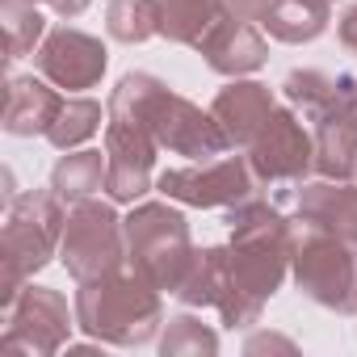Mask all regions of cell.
<instances>
[{
	"label": "cell",
	"instance_id": "24",
	"mask_svg": "<svg viewBox=\"0 0 357 357\" xmlns=\"http://www.w3.org/2000/svg\"><path fill=\"white\" fill-rule=\"evenodd\" d=\"M160 353L164 357H202V353L211 357V353H219V332L190 311L168 315L164 332H160Z\"/></svg>",
	"mask_w": 357,
	"mask_h": 357
},
{
	"label": "cell",
	"instance_id": "28",
	"mask_svg": "<svg viewBox=\"0 0 357 357\" xmlns=\"http://www.w3.org/2000/svg\"><path fill=\"white\" fill-rule=\"evenodd\" d=\"M34 5H47L55 17H80L89 9V0H34Z\"/></svg>",
	"mask_w": 357,
	"mask_h": 357
},
{
	"label": "cell",
	"instance_id": "6",
	"mask_svg": "<svg viewBox=\"0 0 357 357\" xmlns=\"http://www.w3.org/2000/svg\"><path fill=\"white\" fill-rule=\"evenodd\" d=\"M59 261L76 286L126 269V223L118 219V211L97 198L72 202L59 240Z\"/></svg>",
	"mask_w": 357,
	"mask_h": 357
},
{
	"label": "cell",
	"instance_id": "27",
	"mask_svg": "<svg viewBox=\"0 0 357 357\" xmlns=\"http://www.w3.org/2000/svg\"><path fill=\"white\" fill-rule=\"evenodd\" d=\"M227 5H231V13H236V17H244V22H257V26H261V17L273 9V0H227Z\"/></svg>",
	"mask_w": 357,
	"mask_h": 357
},
{
	"label": "cell",
	"instance_id": "19",
	"mask_svg": "<svg viewBox=\"0 0 357 357\" xmlns=\"http://www.w3.org/2000/svg\"><path fill=\"white\" fill-rule=\"evenodd\" d=\"M105 168H109V155L105 151H63L51 168V190L72 206V202H84L93 198L97 190H105Z\"/></svg>",
	"mask_w": 357,
	"mask_h": 357
},
{
	"label": "cell",
	"instance_id": "11",
	"mask_svg": "<svg viewBox=\"0 0 357 357\" xmlns=\"http://www.w3.org/2000/svg\"><path fill=\"white\" fill-rule=\"evenodd\" d=\"M176 298L185 307H215L223 328H252L261 324V311L248 307L236 290V278H231V248L223 244H206L194 252V265L185 273V282L176 286Z\"/></svg>",
	"mask_w": 357,
	"mask_h": 357
},
{
	"label": "cell",
	"instance_id": "2",
	"mask_svg": "<svg viewBox=\"0 0 357 357\" xmlns=\"http://www.w3.org/2000/svg\"><path fill=\"white\" fill-rule=\"evenodd\" d=\"M160 294L164 290H155L130 265L118 269V273L80 282V290H76V328L97 344L143 349L164 328Z\"/></svg>",
	"mask_w": 357,
	"mask_h": 357
},
{
	"label": "cell",
	"instance_id": "3",
	"mask_svg": "<svg viewBox=\"0 0 357 357\" xmlns=\"http://www.w3.org/2000/svg\"><path fill=\"white\" fill-rule=\"evenodd\" d=\"M68 202L55 190H26L9 202V219L0 231V315H5L22 290L59 257Z\"/></svg>",
	"mask_w": 357,
	"mask_h": 357
},
{
	"label": "cell",
	"instance_id": "13",
	"mask_svg": "<svg viewBox=\"0 0 357 357\" xmlns=\"http://www.w3.org/2000/svg\"><path fill=\"white\" fill-rule=\"evenodd\" d=\"M194 51L206 59L211 72H219V76H227V80H240V76L265 68V59H269V43H265L261 26L236 17V13H227Z\"/></svg>",
	"mask_w": 357,
	"mask_h": 357
},
{
	"label": "cell",
	"instance_id": "5",
	"mask_svg": "<svg viewBox=\"0 0 357 357\" xmlns=\"http://www.w3.org/2000/svg\"><path fill=\"white\" fill-rule=\"evenodd\" d=\"M290 278L311 303L336 315H357V244L353 240H340L324 227L294 219Z\"/></svg>",
	"mask_w": 357,
	"mask_h": 357
},
{
	"label": "cell",
	"instance_id": "1",
	"mask_svg": "<svg viewBox=\"0 0 357 357\" xmlns=\"http://www.w3.org/2000/svg\"><path fill=\"white\" fill-rule=\"evenodd\" d=\"M231 227V278L236 290L248 307L265 311V303L282 290L290 273V252H294V219H286L273 202L265 198H244L227 206Z\"/></svg>",
	"mask_w": 357,
	"mask_h": 357
},
{
	"label": "cell",
	"instance_id": "22",
	"mask_svg": "<svg viewBox=\"0 0 357 357\" xmlns=\"http://www.w3.org/2000/svg\"><path fill=\"white\" fill-rule=\"evenodd\" d=\"M0 22H5V59H26L47 38V17L34 0H0Z\"/></svg>",
	"mask_w": 357,
	"mask_h": 357
},
{
	"label": "cell",
	"instance_id": "8",
	"mask_svg": "<svg viewBox=\"0 0 357 357\" xmlns=\"http://www.w3.org/2000/svg\"><path fill=\"white\" fill-rule=\"evenodd\" d=\"M248 164L257 172V181L269 190H298L307 176L315 172V135L303 126V114L273 109L261 135L248 143Z\"/></svg>",
	"mask_w": 357,
	"mask_h": 357
},
{
	"label": "cell",
	"instance_id": "25",
	"mask_svg": "<svg viewBox=\"0 0 357 357\" xmlns=\"http://www.w3.org/2000/svg\"><path fill=\"white\" fill-rule=\"evenodd\" d=\"M298 353V344L294 340H286V336H278V332H261V336H248L244 340V353Z\"/></svg>",
	"mask_w": 357,
	"mask_h": 357
},
{
	"label": "cell",
	"instance_id": "10",
	"mask_svg": "<svg viewBox=\"0 0 357 357\" xmlns=\"http://www.w3.org/2000/svg\"><path fill=\"white\" fill-rule=\"evenodd\" d=\"M105 155H109V168H105V194L109 202H139L143 194L155 190V155H160V143L155 135L143 126V122H130V118H105Z\"/></svg>",
	"mask_w": 357,
	"mask_h": 357
},
{
	"label": "cell",
	"instance_id": "7",
	"mask_svg": "<svg viewBox=\"0 0 357 357\" xmlns=\"http://www.w3.org/2000/svg\"><path fill=\"white\" fill-rule=\"evenodd\" d=\"M155 190L176 206H198V211L223 206L227 211L244 198H257L261 181H257L248 155H215V160H194L181 168H164L155 176Z\"/></svg>",
	"mask_w": 357,
	"mask_h": 357
},
{
	"label": "cell",
	"instance_id": "9",
	"mask_svg": "<svg viewBox=\"0 0 357 357\" xmlns=\"http://www.w3.org/2000/svg\"><path fill=\"white\" fill-rule=\"evenodd\" d=\"M76 328V303L51 286H26L22 298L5 311V332H0V349L5 353H26V357H51L72 340Z\"/></svg>",
	"mask_w": 357,
	"mask_h": 357
},
{
	"label": "cell",
	"instance_id": "4",
	"mask_svg": "<svg viewBox=\"0 0 357 357\" xmlns=\"http://www.w3.org/2000/svg\"><path fill=\"white\" fill-rule=\"evenodd\" d=\"M122 223H126V265L155 290L176 294L198 252L185 215L172 202H139Z\"/></svg>",
	"mask_w": 357,
	"mask_h": 357
},
{
	"label": "cell",
	"instance_id": "23",
	"mask_svg": "<svg viewBox=\"0 0 357 357\" xmlns=\"http://www.w3.org/2000/svg\"><path fill=\"white\" fill-rule=\"evenodd\" d=\"M105 34L114 43H126V47L155 38L160 34V0H109Z\"/></svg>",
	"mask_w": 357,
	"mask_h": 357
},
{
	"label": "cell",
	"instance_id": "14",
	"mask_svg": "<svg viewBox=\"0 0 357 357\" xmlns=\"http://www.w3.org/2000/svg\"><path fill=\"white\" fill-rule=\"evenodd\" d=\"M294 219L357 244V181H303L294 190Z\"/></svg>",
	"mask_w": 357,
	"mask_h": 357
},
{
	"label": "cell",
	"instance_id": "26",
	"mask_svg": "<svg viewBox=\"0 0 357 357\" xmlns=\"http://www.w3.org/2000/svg\"><path fill=\"white\" fill-rule=\"evenodd\" d=\"M336 38H340V47H344L349 55H357V5L344 9V17L336 22Z\"/></svg>",
	"mask_w": 357,
	"mask_h": 357
},
{
	"label": "cell",
	"instance_id": "17",
	"mask_svg": "<svg viewBox=\"0 0 357 357\" xmlns=\"http://www.w3.org/2000/svg\"><path fill=\"white\" fill-rule=\"evenodd\" d=\"M227 13V0H160V38L176 47H198Z\"/></svg>",
	"mask_w": 357,
	"mask_h": 357
},
{
	"label": "cell",
	"instance_id": "21",
	"mask_svg": "<svg viewBox=\"0 0 357 357\" xmlns=\"http://www.w3.org/2000/svg\"><path fill=\"white\" fill-rule=\"evenodd\" d=\"M105 118H109V109H101V101H93V97H63V109L51 122L47 143L55 151H76L80 143H89L101 130Z\"/></svg>",
	"mask_w": 357,
	"mask_h": 357
},
{
	"label": "cell",
	"instance_id": "20",
	"mask_svg": "<svg viewBox=\"0 0 357 357\" xmlns=\"http://www.w3.org/2000/svg\"><path fill=\"white\" fill-rule=\"evenodd\" d=\"M340 84H344V76H328V72H319V68H294V72L282 80V97H286L307 122H315V118H324V114L336 105Z\"/></svg>",
	"mask_w": 357,
	"mask_h": 357
},
{
	"label": "cell",
	"instance_id": "29",
	"mask_svg": "<svg viewBox=\"0 0 357 357\" xmlns=\"http://www.w3.org/2000/svg\"><path fill=\"white\" fill-rule=\"evenodd\" d=\"M353 181H357V172H353Z\"/></svg>",
	"mask_w": 357,
	"mask_h": 357
},
{
	"label": "cell",
	"instance_id": "12",
	"mask_svg": "<svg viewBox=\"0 0 357 357\" xmlns=\"http://www.w3.org/2000/svg\"><path fill=\"white\" fill-rule=\"evenodd\" d=\"M34 63H38V76H47L55 89L84 93V89L101 84V76L109 68V51L101 38H93L76 26H55V30H47L43 47L34 51Z\"/></svg>",
	"mask_w": 357,
	"mask_h": 357
},
{
	"label": "cell",
	"instance_id": "16",
	"mask_svg": "<svg viewBox=\"0 0 357 357\" xmlns=\"http://www.w3.org/2000/svg\"><path fill=\"white\" fill-rule=\"evenodd\" d=\"M273 109H278L273 89L257 84V80H231L211 101V114L219 118V126H223V135H227L231 147H248L261 135V126L269 122Z\"/></svg>",
	"mask_w": 357,
	"mask_h": 357
},
{
	"label": "cell",
	"instance_id": "15",
	"mask_svg": "<svg viewBox=\"0 0 357 357\" xmlns=\"http://www.w3.org/2000/svg\"><path fill=\"white\" fill-rule=\"evenodd\" d=\"M63 97L47 76H13L5 89V114H0V126L13 139H34L47 135L51 122L59 118Z\"/></svg>",
	"mask_w": 357,
	"mask_h": 357
},
{
	"label": "cell",
	"instance_id": "18",
	"mask_svg": "<svg viewBox=\"0 0 357 357\" xmlns=\"http://www.w3.org/2000/svg\"><path fill=\"white\" fill-rule=\"evenodd\" d=\"M332 22V0H273V9L261 17L265 34L286 43V47H303L315 43Z\"/></svg>",
	"mask_w": 357,
	"mask_h": 357
}]
</instances>
